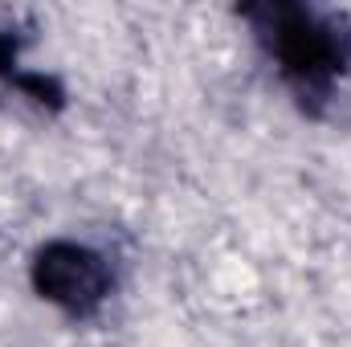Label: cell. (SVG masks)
Masks as SVG:
<instances>
[{
    "instance_id": "6da1fadb",
    "label": "cell",
    "mask_w": 351,
    "mask_h": 347,
    "mask_svg": "<svg viewBox=\"0 0 351 347\" xmlns=\"http://www.w3.org/2000/svg\"><path fill=\"white\" fill-rule=\"evenodd\" d=\"M274 58L282 82L302 98V106H323L335 98L351 74V33H343L331 16L302 4H265L245 12Z\"/></svg>"
},
{
    "instance_id": "7a4b0ae2",
    "label": "cell",
    "mask_w": 351,
    "mask_h": 347,
    "mask_svg": "<svg viewBox=\"0 0 351 347\" xmlns=\"http://www.w3.org/2000/svg\"><path fill=\"white\" fill-rule=\"evenodd\" d=\"M33 286L45 302L62 307L74 319H86L106 302L114 278L98 250L82 241H49L33 261Z\"/></svg>"
}]
</instances>
